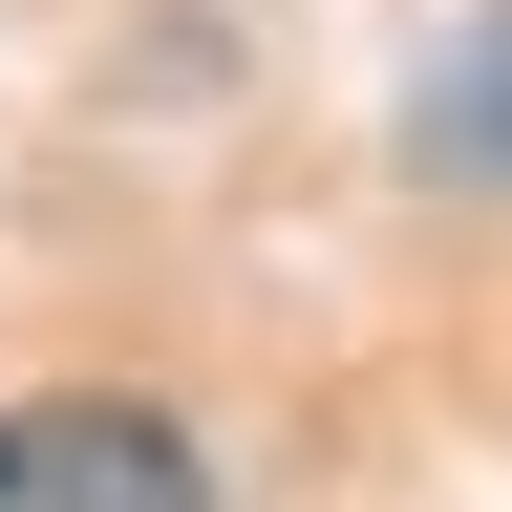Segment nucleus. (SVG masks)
I'll return each mask as SVG.
<instances>
[{"instance_id": "obj_1", "label": "nucleus", "mask_w": 512, "mask_h": 512, "mask_svg": "<svg viewBox=\"0 0 512 512\" xmlns=\"http://www.w3.org/2000/svg\"><path fill=\"white\" fill-rule=\"evenodd\" d=\"M0 512H214V448L150 384H22L0 406Z\"/></svg>"}, {"instance_id": "obj_2", "label": "nucleus", "mask_w": 512, "mask_h": 512, "mask_svg": "<svg viewBox=\"0 0 512 512\" xmlns=\"http://www.w3.org/2000/svg\"><path fill=\"white\" fill-rule=\"evenodd\" d=\"M406 150H427V192H512V0L406 86Z\"/></svg>"}]
</instances>
